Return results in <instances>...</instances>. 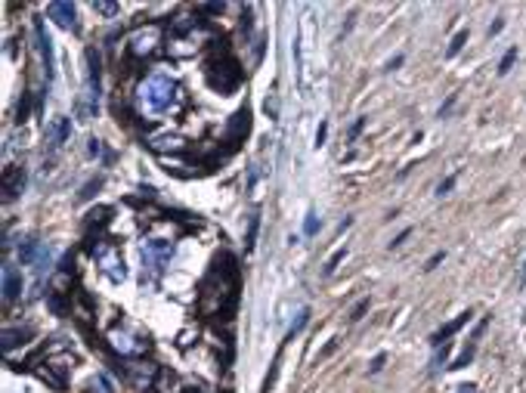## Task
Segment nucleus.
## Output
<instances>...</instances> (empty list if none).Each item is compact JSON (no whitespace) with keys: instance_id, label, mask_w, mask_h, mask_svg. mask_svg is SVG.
<instances>
[{"instance_id":"f257e3e1","label":"nucleus","mask_w":526,"mask_h":393,"mask_svg":"<svg viewBox=\"0 0 526 393\" xmlns=\"http://www.w3.org/2000/svg\"><path fill=\"white\" fill-rule=\"evenodd\" d=\"M235 285H239V272H235V260H229V267H217L211 270V276L201 282V297L198 306L205 316H223L233 310L235 304Z\"/></svg>"},{"instance_id":"f03ea898","label":"nucleus","mask_w":526,"mask_h":393,"mask_svg":"<svg viewBox=\"0 0 526 393\" xmlns=\"http://www.w3.org/2000/svg\"><path fill=\"white\" fill-rule=\"evenodd\" d=\"M161 47V25L152 22V25H142L127 38V53L130 56H155Z\"/></svg>"},{"instance_id":"7ed1b4c3","label":"nucleus","mask_w":526,"mask_h":393,"mask_svg":"<svg viewBox=\"0 0 526 393\" xmlns=\"http://www.w3.org/2000/svg\"><path fill=\"white\" fill-rule=\"evenodd\" d=\"M72 362H74L72 353H65V356L47 353V362H44V365H35V372H38L40 381L50 384V387L62 390V387H65V378H69V372H72Z\"/></svg>"},{"instance_id":"20e7f679","label":"nucleus","mask_w":526,"mask_h":393,"mask_svg":"<svg viewBox=\"0 0 526 393\" xmlns=\"http://www.w3.org/2000/svg\"><path fill=\"white\" fill-rule=\"evenodd\" d=\"M208 81H211V87L220 90V93H233L242 81V72H239V65L233 62V56L226 53L223 62H214L208 68Z\"/></svg>"},{"instance_id":"39448f33","label":"nucleus","mask_w":526,"mask_h":393,"mask_svg":"<svg viewBox=\"0 0 526 393\" xmlns=\"http://www.w3.org/2000/svg\"><path fill=\"white\" fill-rule=\"evenodd\" d=\"M108 341H112V347L121 353V360H124V356H146L149 353V341L146 338H130V335H124V331H112Z\"/></svg>"},{"instance_id":"423d86ee","label":"nucleus","mask_w":526,"mask_h":393,"mask_svg":"<svg viewBox=\"0 0 526 393\" xmlns=\"http://www.w3.org/2000/svg\"><path fill=\"white\" fill-rule=\"evenodd\" d=\"M158 375V369L152 362H137V365H124V381L130 384V387H137V390H142V387H149L152 384V378Z\"/></svg>"},{"instance_id":"0eeeda50","label":"nucleus","mask_w":526,"mask_h":393,"mask_svg":"<svg viewBox=\"0 0 526 393\" xmlns=\"http://www.w3.org/2000/svg\"><path fill=\"white\" fill-rule=\"evenodd\" d=\"M47 13L53 16V19L62 25V28H72V31H78V13H74V6L72 4H65V0H53V4L47 6Z\"/></svg>"},{"instance_id":"6e6552de","label":"nucleus","mask_w":526,"mask_h":393,"mask_svg":"<svg viewBox=\"0 0 526 393\" xmlns=\"http://www.w3.org/2000/svg\"><path fill=\"white\" fill-rule=\"evenodd\" d=\"M25 186V170L22 167H6L4 170V201H13Z\"/></svg>"},{"instance_id":"1a4fd4ad","label":"nucleus","mask_w":526,"mask_h":393,"mask_svg":"<svg viewBox=\"0 0 526 393\" xmlns=\"http://www.w3.org/2000/svg\"><path fill=\"white\" fill-rule=\"evenodd\" d=\"M87 62H90V106L96 109L99 99V78H103V59L96 50H87Z\"/></svg>"},{"instance_id":"9d476101","label":"nucleus","mask_w":526,"mask_h":393,"mask_svg":"<svg viewBox=\"0 0 526 393\" xmlns=\"http://www.w3.org/2000/svg\"><path fill=\"white\" fill-rule=\"evenodd\" d=\"M35 34H38V47H40V56H44V65H47V81L53 78V44H50V38H47V31H44V22L35 19Z\"/></svg>"},{"instance_id":"9b49d317","label":"nucleus","mask_w":526,"mask_h":393,"mask_svg":"<svg viewBox=\"0 0 526 393\" xmlns=\"http://www.w3.org/2000/svg\"><path fill=\"white\" fill-rule=\"evenodd\" d=\"M22 294V276L16 267H4V304H13Z\"/></svg>"},{"instance_id":"f8f14e48","label":"nucleus","mask_w":526,"mask_h":393,"mask_svg":"<svg viewBox=\"0 0 526 393\" xmlns=\"http://www.w3.org/2000/svg\"><path fill=\"white\" fill-rule=\"evenodd\" d=\"M50 133H53V146H62V143H69L72 136V121L69 118H53V124H50Z\"/></svg>"},{"instance_id":"ddd939ff","label":"nucleus","mask_w":526,"mask_h":393,"mask_svg":"<svg viewBox=\"0 0 526 393\" xmlns=\"http://www.w3.org/2000/svg\"><path fill=\"white\" fill-rule=\"evenodd\" d=\"M464 322H471V313H461V316H458V319H452V322H449V326H446V328H440V331H437V335H434V344H443V341H446V338H452V335H455V331H458V328H461V326H464Z\"/></svg>"},{"instance_id":"4468645a","label":"nucleus","mask_w":526,"mask_h":393,"mask_svg":"<svg viewBox=\"0 0 526 393\" xmlns=\"http://www.w3.org/2000/svg\"><path fill=\"white\" fill-rule=\"evenodd\" d=\"M28 338H31V331H28V328H25V331L4 328V350H6V353H13V347H16V344H25Z\"/></svg>"},{"instance_id":"2eb2a0df","label":"nucleus","mask_w":526,"mask_h":393,"mask_svg":"<svg viewBox=\"0 0 526 393\" xmlns=\"http://www.w3.org/2000/svg\"><path fill=\"white\" fill-rule=\"evenodd\" d=\"M93 10L103 13V16H115L118 10H121V4H112V0H96V4H93Z\"/></svg>"},{"instance_id":"dca6fc26","label":"nucleus","mask_w":526,"mask_h":393,"mask_svg":"<svg viewBox=\"0 0 526 393\" xmlns=\"http://www.w3.org/2000/svg\"><path fill=\"white\" fill-rule=\"evenodd\" d=\"M257 229H260V217L254 214V217H251V226H248V238H245V248H248V251L254 248V242H257Z\"/></svg>"},{"instance_id":"f3484780","label":"nucleus","mask_w":526,"mask_h":393,"mask_svg":"<svg viewBox=\"0 0 526 393\" xmlns=\"http://www.w3.org/2000/svg\"><path fill=\"white\" fill-rule=\"evenodd\" d=\"M307 322H310V310H301V313H298V319L291 322V331H288V338L298 335V331H301L303 326H307Z\"/></svg>"},{"instance_id":"a211bd4d","label":"nucleus","mask_w":526,"mask_h":393,"mask_svg":"<svg viewBox=\"0 0 526 393\" xmlns=\"http://www.w3.org/2000/svg\"><path fill=\"white\" fill-rule=\"evenodd\" d=\"M344 258H347V248H337V251L332 254V260H328V263H325V276H332V272L337 270V263H341Z\"/></svg>"},{"instance_id":"6ab92c4d","label":"nucleus","mask_w":526,"mask_h":393,"mask_svg":"<svg viewBox=\"0 0 526 393\" xmlns=\"http://www.w3.org/2000/svg\"><path fill=\"white\" fill-rule=\"evenodd\" d=\"M366 310H369V297H362V301L353 306V313H350V322H359L362 316H366Z\"/></svg>"},{"instance_id":"aec40b11","label":"nucleus","mask_w":526,"mask_h":393,"mask_svg":"<svg viewBox=\"0 0 526 393\" xmlns=\"http://www.w3.org/2000/svg\"><path fill=\"white\" fill-rule=\"evenodd\" d=\"M514 59H517V50H508V53H505V59H502V65H498V74H508V72H511Z\"/></svg>"},{"instance_id":"412c9836","label":"nucleus","mask_w":526,"mask_h":393,"mask_svg":"<svg viewBox=\"0 0 526 393\" xmlns=\"http://www.w3.org/2000/svg\"><path fill=\"white\" fill-rule=\"evenodd\" d=\"M464 40H468V31H458V34H455V40H452V44H449V56H455L458 50L464 47Z\"/></svg>"},{"instance_id":"4be33fe9","label":"nucleus","mask_w":526,"mask_h":393,"mask_svg":"<svg viewBox=\"0 0 526 393\" xmlns=\"http://www.w3.org/2000/svg\"><path fill=\"white\" fill-rule=\"evenodd\" d=\"M99 186H103V177H96V180H90L87 186H84L81 199H84V201H87V199H90V195H93V192H96V189H99Z\"/></svg>"},{"instance_id":"5701e85b","label":"nucleus","mask_w":526,"mask_h":393,"mask_svg":"<svg viewBox=\"0 0 526 393\" xmlns=\"http://www.w3.org/2000/svg\"><path fill=\"white\" fill-rule=\"evenodd\" d=\"M25 118H28V93H22V99H19V118H16V121H25Z\"/></svg>"},{"instance_id":"b1692460","label":"nucleus","mask_w":526,"mask_h":393,"mask_svg":"<svg viewBox=\"0 0 526 393\" xmlns=\"http://www.w3.org/2000/svg\"><path fill=\"white\" fill-rule=\"evenodd\" d=\"M316 229H319V220H316V214H310L307 223H303V233H307V236H316Z\"/></svg>"},{"instance_id":"393cba45","label":"nucleus","mask_w":526,"mask_h":393,"mask_svg":"<svg viewBox=\"0 0 526 393\" xmlns=\"http://www.w3.org/2000/svg\"><path fill=\"white\" fill-rule=\"evenodd\" d=\"M384 362H387V356H384V353H378V356H375V360H371V365H369V372H371V375H378L381 369H384Z\"/></svg>"},{"instance_id":"a878e982","label":"nucleus","mask_w":526,"mask_h":393,"mask_svg":"<svg viewBox=\"0 0 526 393\" xmlns=\"http://www.w3.org/2000/svg\"><path fill=\"white\" fill-rule=\"evenodd\" d=\"M471 356H474V347H471V350H464V353H461V356H458V360H455V365H452V369H464V365H468V362H471Z\"/></svg>"},{"instance_id":"bb28decb","label":"nucleus","mask_w":526,"mask_h":393,"mask_svg":"<svg viewBox=\"0 0 526 393\" xmlns=\"http://www.w3.org/2000/svg\"><path fill=\"white\" fill-rule=\"evenodd\" d=\"M198 10H201V13H211V16H217V13H223V4H201Z\"/></svg>"},{"instance_id":"cd10ccee","label":"nucleus","mask_w":526,"mask_h":393,"mask_svg":"<svg viewBox=\"0 0 526 393\" xmlns=\"http://www.w3.org/2000/svg\"><path fill=\"white\" fill-rule=\"evenodd\" d=\"M452 186H455V177H449V180H443V183L437 186V195H449V189H452Z\"/></svg>"},{"instance_id":"c85d7f7f","label":"nucleus","mask_w":526,"mask_h":393,"mask_svg":"<svg viewBox=\"0 0 526 393\" xmlns=\"http://www.w3.org/2000/svg\"><path fill=\"white\" fill-rule=\"evenodd\" d=\"M362 127H366V118H359V121H356V124L350 127V140H356V136L362 133Z\"/></svg>"},{"instance_id":"c756f323","label":"nucleus","mask_w":526,"mask_h":393,"mask_svg":"<svg viewBox=\"0 0 526 393\" xmlns=\"http://www.w3.org/2000/svg\"><path fill=\"white\" fill-rule=\"evenodd\" d=\"M409 236H412V229H403V233L396 236L393 242H390V248H400V245H403V242H405V238H409Z\"/></svg>"},{"instance_id":"7c9ffc66","label":"nucleus","mask_w":526,"mask_h":393,"mask_svg":"<svg viewBox=\"0 0 526 393\" xmlns=\"http://www.w3.org/2000/svg\"><path fill=\"white\" fill-rule=\"evenodd\" d=\"M325 133H328V124H319V131H316V146H322V143H325Z\"/></svg>"},{"instance_id":"2f4dec72","label":"nucleus","mask_w":526,"mask_h":393,"mask_svg":"<svg viewBox=\"0 0 526 393\" xmlns=\"http://www.w3.org/2000/svg\"><path fill=\"white\" fill-rule=\"evenodd\" d=\"M443 258H446V254H443V251H437V254H434V258H430V260H427V267H424V270H434V267H437V263H440V260H443Z\"/></svg>"},{"instance_id":"473e14b6","label":"nucleus","mask_w":526,"mask_h":393,"mask_svg":"<svg viewBox=\"0 0 526 393\" xmlns=\"http://www.w3.org/2000/svg\"><path fill=\"white\" fill-rule=\"evenodd\" d=\"M400 65H403V56H393V59H390V62H387L390 72H393V68H400Z\"/></svg>"},{"instance_id":"72a5a7b5","label":"nucleus","mask_w":526,"mask_h":393,"mask_svg":"<svg viewBox=\"0 0 526 393\" xmlns=\"http://www.w3.org/2000/svg\"><path fill=\"white\" fill-rule=\"evenodd\" d=\"M452 106H455V96H449V99H446V106L440 109V118H443V115H446V112H449V109H452Z\"/></svg>"},{"instance_id":"f704fd0d","label":"nucleus","mask_w":526,"mask_h":393,"mask_svg":"<svg viewBox=\"0 0 526 393\" xmlns=\"http://www.w3.org/2000/svg\"><path fill=\"white\" fill-rule=\"evenodd\" d=\"M458 393H477V387H474V384H461V387H458Z\"/></svg>"}]
</instances>
